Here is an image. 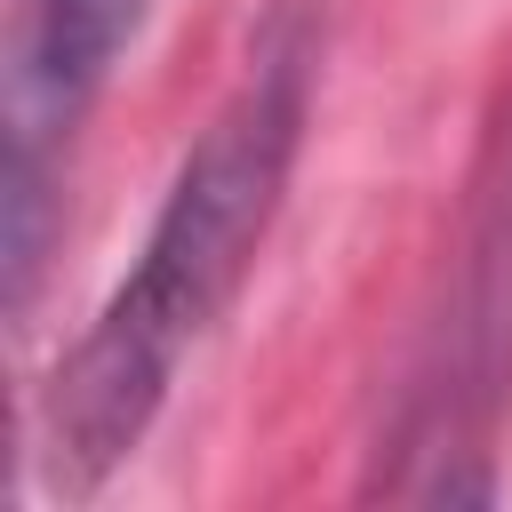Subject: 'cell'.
<instances>
[{
    "label": "cell",
    "instance_id": "6da1fadb",
    "mask_svg": "<svg viewBox=\"0 0 512 512\" xmlns=\"http://www.w3.org/2000/svg\"><path fill=\"white\" fill-rule=\"evenodd\" d=\"M312 64H320L312 8L280 0L256 40V64L240 72L224 112L184 152L128 280L104 296V312L88 320V336L56 360V376L40 392V464H48L56 496H88L136 456L184 352L240 296V280L280 216L296 144H304Z\"/></svg>",
    "mask_w": 512,
    "mask_h": 512
},
{
    "label": "cell",
    "instance_id": "7a4b0ae2",
    "mask_svg": "<svg viewBox=\"0 0 512 512\" xmlns=\"http://www.w3.org/2000/svg\"><path fill=\"white\" fill-rule=\"evenodd\" d=\"M512 392V96L488 120L480 168H472V200H464V232L448 256V296L424 344V368L400 400V432H392V472L376 488L416 496V504H472V472L488 456V424Z\"/></svg>",
    "mask_w": 512,
    "mask_h": 512
},
{
    "label": "cell",
    "instance_id": "3957f363",
    "mask_svg": "<svg viewBox=\"0 0 512 512\" xmlns=\"http://www.w3.org/2000/svg\"><path fill=\"white\" fill-rule=\"evenodd\" d=\"M144 0H24L16 8V152H48L72 136L88 96L112 80L136 40Z\"/></svg>",
    "mask_w": 512,
    "mask_h": 512
}]
</instances>
